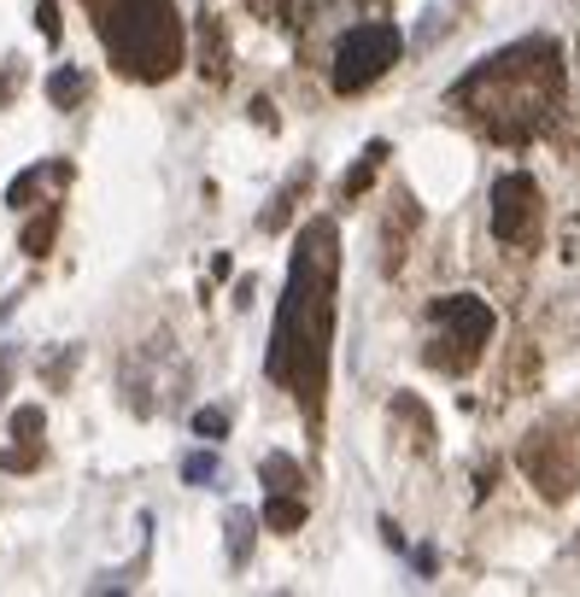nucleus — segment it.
Instances as JSON below:
<instances>
[{"mask_svg":"<svg viewBox=\"0 0 580 597\" xmlns=\"http://www.w3.org/2000/svg\"><path fill=\"white\" fill-rule=\"evenodd\" d=\"M217 474H224V463H217L212 451H187V457H182V481H187V486H212Z\"/></svg>","mask_w":580,"mask_h":597,"instance_id":"nucleus-15","label":"nucleus"},{"mask_svg":"<svg viewBox=\"0 0 580 597\" xmlns=\"http://www.w3.org/2000/svg\"><path fill=\"white\" fill-rule=\"evenodd\" d=\"M42 428H47L42 404H19V411H12V439H19V446L0 451V469H7V474L36 469L42 463Z\"/></svg>","mask_w":580,"mask_h":597,"instance_id":"nucleus-7","label":"nucleus"},{"mask_svg":"<svg viewBox=\"0 0 580 597\" xmlns=\"http://www.w3.org/2000/svg\"><path fill=\"white\" fill-rule=\"evenodd\" d=\"M429 322H434L429 364L434 369H452V375H464L475 357H481V346L492 340V311H487V299H475V294L434 299L429 305Z\"/></svg>","mask_w":580,"mask_h":597,"instance_id":"nucleus-4","label":"nucleus"},{"mask_svg":"<svg viewBox=\"0 0 580 597\" xmlns=\"http://www.w3.org/2000/svg\"><path fill=\"white\" fill-rule=\"evenodd\" d=\"M247 7L264 12V19H282V24H294V12H299L294 0H247Z\"/></svg>","mask_w":580,"mask_h":597,"instance_id":"nucleus-18","label":"nucleus"},{"mask_svg":"<svg viewBox=\"0 0 580 597\" xmlns=\"http://www.w3.org/2000/svg\"><path fill=\"white\" fill-rule=\"evenodd\" d=\"M382 159H387V141H369V147H364V159L352 164V176L340 182V194H346V199H357V194H364V187H369V176L382 170Z\"/></svg>","mask_w":580,"mask_h":597,"instance_id":"nucleus-13","label":"nucleus"},{"mask_svg":"<svg viewBox=\"0 0 580 597\" xmlns=\"http://www.w3.org/2000/svg\"><path fill=\"white\" fill-rule=\"evenodd\" d=\"M264 527H270V533H294V527H305V498H299V492H270Z\"/></svg>","mask_w":580,"mask_h":597,"instance_id":"nucleus-9","label":"nucleus"},{"mask_svg":"<svg viewBox=\"0 0 580 597\" xmlns=\"http://www.w3.org/2000/svg\"><path fill=\"white\" fill-rule=\"evenodd\" d=\"M194 434H200V439H224V434H229V411H217V404L194 411Z\"/></svg>","mask_w":580,"mask_h":597,"instance_id":"nucleus-17","label":"nucleus"},{"mask_svg":"<svg viewBox=\"0 0 580 597\" xmlns=\"http://www.w3.org/2000/svg\"><path fill=\"white\" fill-rule=\"evenodd\" d=\"M82 94H89V77H82L77 65H59V71L47 77V100H54L59 112H71V106H77Z\"/></svg>","mask_w":580,"mask_h":597,"instance_id":"nucleus-10","label":"nucleus"},{"mask_svg":"<svg viewBox=\"0 0 580 597\" xmlns=\"http://www.w3.org/2000/svg\"><path fill=\"white\" fill-rule=\"evenodd\" d=\"M399 54H405V36L387 19L352 24L346 36H340V47H334V71H329L334 94H364L369 82H382L387 71H394Z\"/></svg>","mask_w":580,"mask_h":597,"instance_id":"nucleus-5","label":"nucleus"},{"mask_svg":"<svg viewBox=\"0 0 580 597\" xmlns=\"http://www.w3.org/2000/svg\"><path fill=\"white\" fill-rule=\"evenodd\" d=\"M200 47H206V65H200V71H206L212 82H224L229 77V54H224V30H217V19L200 24Z\"/></svg>","mask_w":580,"mask_h":597,"instance_id":"nucleus-12","label":"nucleus"},{"mask_svg":"<svg viewBox=\"0 0 580 597\" xmlns=\"http://www.w3.org/2000/svg\"><path fill=\"white\" fill-rule=\"evenodd\" d=\"M492 234L504 246H527L539 234V182L527 170H504L492 182Z\"/></svg>","mask_w":580,"mask_h":597,"instance_id":"nucleus-6","label":"nucleus"},{"mask_svg":"<svg viewBox=\"0 0 580 597\" xmlns=\"http://www.w3.org/2000/svg\"><path fill=\"white\" fill-rule=\"evenodd\" d=\"M259 474H264V486H270V492H299V486H305V474H299V463H294L287 451H270Z\"/></svg>","mask_w":580,"mask_h":597,"instance_id":"nucleus-11","label":"nucleus"},{"mask_svg":"<svg viewBox=\"0 0 580 597\" xmlns=\"http://www.w3.org/2000/svg\"><path fill=\"white\" fill-rule=\"evenodd\" d=\"M47 182H71V164H59V159H54V164H30L24 176L7 187V206H12V211H24V206H30V199H36V194H42Z\"/></svg>","mask_w":580,"mask_h":597,"instance_id":"nucleus-8","label":"nucleus"},{"mask_svg":"<svg viewBox=\"0 0 580 597\" xmlns=\"http://www.w3.org/2000/svg\"><path fill=\"white\" fill-rule=\"evenodd\" d=\"M247 556H252V516L247 509H229V562L241 569Z\"/></svg>","mask_w":580,"mask_h":597,"instance_id":"nucleus-14","label":"nucleus"},{"mask_svg":"<svg viewBox=\"0 0 580 597\" xmlns=\"http://www.w3.org/2000/svg\"><path fill=\"white\" fill-rule=\"evenodd\" d=\"M334 223L299 229L294 269H287V294L270 329V381H282L305 404V416L322 411V387H329V346H334V276H340V252H334Z\"/></svg>","mask_w":580,"mask_h":597,"instance_id":"nucleus-1","label":"nucleus"},{"mask_svg":"<svg viewBox=\"0 0 580 597\" xmlns=\"http://www.w3.org/2000/svg\"><path fill=\"white\" fill-rule=\"evenodd\" d=\"M54 229H59V211H47L42 223H30V229H24V252H30V259H42V252H47V241H54Z\"/></svg>","mask_w":580,"mask_h":597,"instance_id":"nucleus-16","label":"nucleus"},{"mask_svg":"<svg viewBox=\"0 0 580 597\" xmlns=\"http://www.w3.org/2000/svg\"><path fill=\"white\" fill-rule=\"evenodd\" d=\"M562 100V54L551 42H516L504 54L481 59L475 71L452 89V106H464L492 141H534L551 124Z\"/></svg>","mask_w":580,"mask_h":597,"instance_id":"nucleus-2","label":"nucleus"},{"mask_svg":"<svg viewBox=\"0 0 580 597\" xmlns=\"http://www.w3.org/2000/svg\"><path fill=\"white\" fill-rule=\"evenodd\" d=\"M112 65L135 82H164L182 65V24L170 0H82Z\"/></svg>","mask_w":580,"mask_h":597,"instance_id":"nucleus-3","label":"nucleus"}]
</instances>
